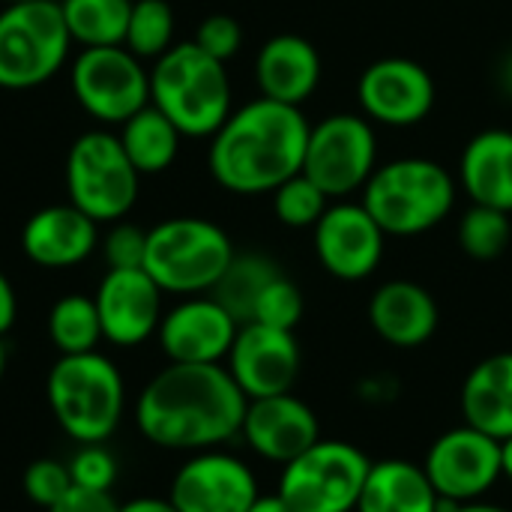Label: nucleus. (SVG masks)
<instances>
[{"label":"nucleus","instance_id":"nucleus-1","mask_svg":"<svg viewBox=\"0 0 512 512\" xmlns=\"http://www.w3.org/2000/svg\"><path fill=\"white\" fill-rule=\"evenodd\" d=\"M246 405L225 363H168L141 390L135 426L153 447L201 453L240 435Z\"/></svg>","mask_w":512,"mask_h":512},{"label":"nucleus","instance_id":"nucleus-2","mask_svg":"<svg viewBox=\"0 0 512 512\" xmlns=\"http://www.w3.org/2000/svg\"><path fill=\"white\" fill-rule=\"evenodd\" d=\"M309 123L297 105L255 99L228 114L216 129L207 165L213 180L234 195H264L303 171Z\"/></svg>","mask_w":512,"mask_h":512},{"label":"nucleus","instance_id":"nucleus-3","mask_svg":"<svg viewBox=\"0 0 512 512\" xmlns=\"http://www.w3.org/2000/svg\"><path fill=\"white\" fill-rule=\"evenodd\" d=\"M51 417L78 444H105L123 420L126 384L114 360L99 351L60 354L45 378Z\"/></svg>","mask_w":512,"mask_h":512},{"label":"nucleus","instance_id":"nucleus-4","mask_svg":"<svg viewBox=\"0 0 512 512\" xmlns=\"http://www.w3.org/2000/svg\"><path fill=\"white\" fill-rule=\"evenodd\" d=\"M150 105H156L189 138H213L231 114V81L225 63L195 42L171 45L150 69Z\"/></svg>","mask_w":512,"mask_h":512},{"label":"nucleus","instance_id":"nucleus-5","mask_svg":"<svg viewBox=\"0 0 512 512\" xmlns=\"http://www.w3.org/2000/svg\"><path fill=\"white\" fill-rule=\"evenodd\" d=\"M456 204V183L432 159H393L363 186V207L375 216L384 234L417 237L450 216Z\"/></svg>","mask_w":512,"mask_h":512},{"label":"nucleus","instance_id":"nucleus-6","mask_svg":"<svg viewBox=\"0 0 512 512\" xmlns=\"http://www.w3.org/2000/svg\"><path fill=\"white\" fill-rule=\"evenodd\" d=\"M231 258V237L210 219L174 216L147 231L144 270L165 294H210Z\"/></svg>","mask_w":512,"mask_h":512},{"label":"nucleus","instance_id":"nucleus-7","mask_svg":"<svg viewBox=\"0 0 512 512\" xmlns=\"http://www.w3.org/2000/svg\"><path fill=\"white\" fill-rule=\"evenodd\" d=\"M60 0H27L0 9V87L30 90L51 81L69 57Z\"/></svg>","mask_w":512,"mask_h":512},{"label":"nucleus","instance_id":"nucleus-8","mask_svg":"<svg viewBox=\"0 0 512 512\" xmlns=\"http://www.w3.org/2000/svg\"><path fill=\"white\" fill-rule=\"evenodd\" d=\"M141 174L129 162L120 138L108 129H90L75 138L66 156L69 204L99 222H120L138 201Z\"/></svg>","mask_w":512,"mask_h":512},{"label":"nucleus","instance_id":"nucleus-9","mask_svg":"<svg viewBox=\"0 0 512 512\" xmlns=\"http://www.w3.org/2000/svg\"><path fill=\"white\" fill-rule=\"evenodd\" d=\"M372 459L348 441L321 438L282 465L279 495L294 512H354Z\"/></svg>","mask_w":512,"mask_h":512},{"label":"nucleus","instance_id":"nucleus-10","mask_svg":"<svg viewBox=\"0 0 512 512\" xmlns=\"http://www.w3.org/2000/svg\"><path fill=\"white\" fill-rule=\"evenodd\" d=\"M69 78L78 105L105 126H120L150 105V72L126 45L81 48Z\"/></svg>","mask_w":512,"mask_h":512},{"label":"nucleus","instance_id":"nucleus-11","mask_svg":"<svg viewBox=\"0 0 512 512\" xmlns=\"http://www.w3.org/2000/svg\"><path fill=\"white\" fill-rule=\"evenodd\" d=\"M378 141L369 117L360 114H330L309 129L303 174L312 177L327 198H345L363 192L375 174Z\"/></svg>","mask_w":512,"mask_h":512},{"label":"nucleus","instance_id":"nucleus-12","mask_svg":"<svg viewBox=\"0 0 512 512\" xmlns=\"http://www.w3.org/2000/svg\"><path fill=\"white\" fill-rule=\"evenodd\" d=\"M423 471L441 501H480L501 477V441L474 429L456 426L438 435L423 459Z\"/></svg>","mask_w":512,"mask_h":512},{"label":"nucleus","instance_id":"nucleus-13","mask_svg":"<svg viewBox=\"0 0 512 512\" xmlns=\"http://www.w3.org/2000/svg\"><path fill=\"white\" fill-rule=\"evenodd\" d=\"M303 354L294 330H276L267 324H240L234 345L225 357V369L237 381L246 399H264L294 393Z\"/></svg>","mask_w":512,"mask_h":512},{"label":"nucleus","instance_id":"nucleus-14","mask_svg":"<svg viewBox=\"0 0 512 512\" xmlns=\"http://www.w3.org/2000/svg\"><path fill=\"white\" fill-rule=\"evenodd\" d=\"M261 495L252 468L222 450L192 453L171 480L177 512H246Z\"/></svg>","mask_w":512,"mask_h":512},{"label":"nucleus","instance_id":"nucleus-15","mask_svg":"<svg viewBox=\"0 0 512 512\" xmlns=\"http://www.w3.org/2000/svg\"><path fill=\"white\" fill-rule=\"evenodd\" d=\"M357 99L369 120L408 129L432 114L435 81L417 60L384 57L363 69L357 81Z\"/></svg>","mask_w":512,"mask_h":512},{"label":"nucleus","instance_id":"nucleus-16","mask_svg":"<svg viewBox=\"0 0 512 512\" xmlns=\"http://www.w3.org/2000/svg\"><path fill=\"white\" fill-rule=\"evenodd\" d=\"M384 237V228L363 207V201H339L330 204L315 225V255L330 276L360 282L378 270Z\"/></svg>","mask_w":512,"mask_h":512},{"label":"nucleus","instance_id":"nucleus-17","mask_svg":"<svg viewBox=\"0 0 512 512\" xmlns=\"http://www.w3.org/2000/svg\"><path fill=\"white\" fill-rule=\"evenodd\" d=\"M162 288L141 270H108L93 294L102 321V339L117 348H135L156 336L162 324Z\"/></svg>","mask_w":512,"mask_h":512},{"label":"nucleus","instance_id":"nucleus-18","mask_svg":"<svg viewBox=\"0 0 512 512\" xmlns=\"http://www.w3.org/2000/svg\"><path fill=\"white\" fill-rule=\"evenodd\" d=\"M240 324L210 297L198 294L162 315L156 330L168 363H225Z\"/></svg>","mask_w":512,"mask_h":512},{"label":"nucleus","instance_id":"nucleus-19","mask_svg":"<svg viewBox=\"0 0 512 512\" xmlns=\"http://www.w3.org/2000/svg\"><path fill=\"white\" fill-rule=\"evenodd\" d=\"M240 435L261 459L288 465L321 441V423L303 399L294 393H279L249 399Z\"/></svg>","mask_w":512,"mask_h":512},{"label":"nucleus","instance_id":"nucleus-20","mask_svg":"<svg viewBox=\"0 0 512 512\" xmlns=\"http://www.w3.org/2000/svg\"><path fill=\"white\" fill-rule=\"evenodd\" d=\"M99 246L96 222L75 204H51L36 210L21 228L24 255L45 270L78 267Z\"/></svg>","mask_w":512,"mask_h":512},{"label":"nucleus","instance_id":"nucleus-21","mask_svg":"<svg viewBox=\"0 0 512 512\" xmlns=\"http://www.w3.org/2000/svg\"><path fill=\"white\" fill-rule=\"evenodd\" d=\"M438 318L435 297L411 279L384 282L369 300V324L393 348L426 345L438 330Z\"/></svg>","mask_w":512,"mask_h":512},{"label":"nucleus","instance_id":"nucleus-22","mask_svg":"<svg viewBox=\"0 0 512 512\" xmlns=\"http://www.w3.org/2000/svg\"><path fill=\"white\" fill-rule=\"evenodd\" d=\"M255 81L264 99L300 108L321 84V54L309 39L297 33H279L258 51Z\"/></svg>","mask_w":512,"mask_h":512},{"label":"nucleus","instance_id":"nucleus-23","mask_svg":"<svg viewBox=\"0 0 512 512\" xmlns=\"http://www.w3.org/2000/svg\"><path fill=\"white\" fill-rule=\"evenodd\" d=\"M459 177L474 204L512 216V132L486 129L465 144Z\"/></svg>","mask_w":512,"mask_h":512},{"label":"nucleus","instance_id":"nucleus-24","mask_svg":"<svg viewBox=\"0 0 512 512\" xmlns=\"http://www.w3.org/2000/svg\"><path fill=\"white\" fill-rule=\"evenodd\" d=\"M462 417L498 441L512 438V351H498L468 372L462 384Z\"/></svg>","mask_w":512,"mask_h":512},{"label":"nucleus","instance_id":"nucleus-25","mask_svg":"<svg viewBox=\"0 0 512 512\" xmlns=\"http://www.w3.org/2000/svg\"><path fill=\"white\" fill-rule=\"evenodd\" d=\"M354 512H441V498L423 465L408 459H384L372 462Z\"/></svg>","mask_w":512,"mask_h":512},{"label":"nucleus","instance_id":"nucleus-26","mask_svg":"<svg viewBox=\"0 0 512 512\" xmlns=\"http://www.w3.org/2000/svg\"><path fill=\"white\" fill-rule=\"evenodd\" d=\"M117 138L129 162L135 165V171L144 177V174H162L171 168L183 135L156 105H147L138 114H132L126 123H120Z\"/></svg>","mask_w":512,"mask_h":512},{"label":"nucleus","instance_id":"nucleus-27","mask_svg":"<svg viewBox=\"0 0 512 512\" xmlns=\"http://www.w3.org/2000/svg\"><path fill=\"white\" fill-rule=\"evenodd\" d=\"M282 276L279 264L273 258H267L264 252H234L231 264L225 267V273L219 276V282L213 285L210 297L237 321V324H249L255 315V306L264 294V288Z\"/></svg>","mask_w":512,"mask_h":512},{"label":"nucleus","instance_id":"nucleus-28","mask_svg":"<svg viewBox=\"0 0 512 512\" xmlns=\"http://www.w3.org/2000/svg\"><path fill=\"white\" fill-rule=\"evenodd\" d=\"M72 42L84 48L123 45L132 0H60Z\"/></svg>","mask_w":512,"mask_h":512},{"label":"nucleus","instance_id":"nucleus-29","mask_svg":"<svg viewBox=\"0 0 512 512\" xmlns=\"http://www.w3.org/2000/svg\"><path fill=\"white\" fill-rule=\"evenodd\" d=\"M48 339L60 354H87L102 342V321L96 300L87 294H66L48 312Z\"/></svg>","mask_w":512,"mask_h":512},{"label":"nucleus","instance_id":"nucleus-30","mask_svg":"<svg viewBox=\"0 0 512 512\" xmlns=\"http://www.w3.org/2000/svg\"><path fill=\"white\" fill-rule=\"evenodd\" d=\"M123 45L141 60L162 57L174 45V9H171V3L168 0H132Z\"/></svg>","mask_w":512,"mask_h":512},{"label":"nucleus","instance_id":"nucleus-31","mask_svg":"<svg viewBox=\"0 0 512 512\" xmlns=\"http://www.w3.org/2000/svg\"><path fill=\"white\" fill-rule=\"evenodd\" d=\"M512 240L510 213L471 204V210L459 222V246L474 261H495L507 252Z\"/></svg>","mask_w":512,"mask_h":512},{"label":"nucleus","instance_id":"nucleus-32","mask_svg":"<svg viewBox=\"0 0 512 512\" xmlns=\"http://www.w3.org/2000/svg\"><path fill=\"white\" fill-rule=\"evenodd\" d=\"M327 201L330 198L324 195V189L303 171L273 189L276 219L288 228H315L318 219L324 216V210L330 207Z\"/></svg>","mask_w":512,"mask_h":512},{"label":"nucleus","instance_id":"nucleus-33","mask_svg":"<svg viewBox=\"0 0 512 512\" xmlns=\"http://www.w3.org/2000/svg\"><path fill=\"white\" fill-rule=\"evenodd\" d=\"M303 309H306V303H303L300 288L282 273V276H276V279L264 288L258 306H255L252 321H255V324L276 327V330H297V324L303 321ZM252 321H249V324H252Z\"/></svg>","mask_w":512,"mask_h":512},{"label":"nucleus","instance_id":"nucleus-34","mask_svg":"<svg viewBox=\"0 0 512 512\" xmlns=\"http://www.w3.org/2000/svg\"><path fill=\"white\" fill-rule=\"evenodd\" d=\"M66 465H69L72 486L84 489V492L111 495V489L117 483V474H120L114 453L108 447H102V444H81Z\"/></svg>","mask_w":512,"mask_h":512},{"label":"nucleus","instance_id":"nucleus-35","mask_svg":"<svg viewBox=\"0 0 512 512\" xmlns=\"http://www.w3.org/2000/svg\"><path fill=\"white\" fill-rule=\"evenodd\" d=\"M24 495L30 498V504H36L39 510H51L57 507L69 489H72V477H69V465L60 459H36L27 465L24 477H21Z\"/></svg>","mask_w":512,"mask_h":512},{"label":"nucleus","instance_id":"nucleus-36","mask_svg":"<svg viewBox=\"0 0 512 512\" xmlns=\"http://www.w3.org/2000/svg\"><path fill=\"white\" fill-rule=\"evenodd\" d=\"M114 228L102 240V258L108 270H141L147 255V231L132 222H111Z\"/></svg>","mask_w":512,"mask_h":512},{"label":"nucleus","instance_id":"nucleus-37","mask_svg":"<svg viewBox=\"0 0 512 512\" xmlns=\"http://www.w3.org/2000/svg\"><path fill=\"white\" fill-rule=\"evenodd\" d=\"M204 54L228 63L240 45H243V27L234 15H225V12H216V15H207L198 30H195V39H192Z\"/></svg>","mask_w":512,"mask_h":512},{"label":"nucleus","instance_id":"nucleus-38","mask_svg":"<svg viewBox=\"0 0 512 512\" xmlns=\"http://www.w3.org/2000/svg\"><path fill=\"white\" fill-rule=\"evenodd\" d=\"M117 501L114 495H105V492H84V489H69V495L51 507L48 512H117Z\"/></svg>","mask_w":512,"mask_h":512},{"label":"nucleus","instance_id":"nucleus-39","mask_svg":"<svg viewBox=\"0 0 512 512\" xmlns=\"http://www.w3.org/2000/svg\"><path fill=\"white\" fill-rule=\"evenodd\" d=\"M15 315H18V300H15L12 282H9L6 273L0 270V339L12 330Z\"/></svg>","mask_w":512,"mask_h":512},{"label":"nucleus","instance_id":"nucleus-40","mask_svg":"<svg viewBox=\"0 0 512 512\" xmlns=\"http://www.w3.org/2000/svg\"><path fill=\"white\" fill-rule=\"evenodd\" d=\"M117 512H177V507L171 504V498H132L120 504Z\"/></svg>","mask_w":512,"mask_h":512},{"label":"nucleus","instance_id":"nucleus-41","mask_svg":"<svg viewBox=\"0 0 512 512\" xmlns=\"http://www.w3.org/2000/svg\"><path fill=\"white\" fill-rule=\"evenodd\" d=\"M441 512H512L501 504H489V501H468V504H450V501H441Z\"/></svg>","mask_w":512,"mask_h":512},{"label":"nucleus","instance_id":"nucleus-42","mask_svg":"<svg viewBox=\"0 0 512 512\" xmlns=\"http://www.w3.org/2000/svg\"><path fill=\"white\" fill-rule=\"evenodd\" d=\"M246 512H294V510L282 501V495H279V492H273V495H258V498H255V504H252Z\"/></svg>","mask_w":512,"mask_h":512},{"label":"nucleus","instance_id":"nucleus-43","mask_svg":"<svg viewBox=\"0 0 512 512\" xmlns=\"http://www.w3.org/2000/svg\"><path fill=\"white\" fill-rule=\"evenodd\" d=\"M501 471H504V477L512 483V438L501 441Z\"/></svg>","mask_w":512,"mask_h":512},{"label":"nucleus","instance_id":"nucleus-44","mask_svg":"<svg viewBox=\"0 0 512 512\" xmlns=\"http://www.w3.org/2000/svg\"><path fill=\"white\" fill-rule=\"evenodd\" d=\"M501 84H504V90L512 96V51L507 54V60H504V69H501Z\"/></svg>","mask_w":512,"mask_h":512},{"label":"nucleus","instance_id":"nucleus-45","mask_svg":"<svg viewBox=\"0 0 512 512\" xmlns=\"http://www.w3.org/2000/svg\"><path fill=\"white\" fill-rule=\"evenodd\" d=\"M6 363H9V357H6V345H3V339H0V381H3V375H6Z\"/></svg>","mask_w":512,"mask_h":512},{"label":"nucleus","instance_id":"nucleus-46","mask_svg":"<svg viewBox=\"0 0 512 512\" xmlns=\"http://www.w3.org/2000/svg\"><path fill=\"white\" fill-rule=\"evenodd\" d=\"M12 3H27V0H3V6H12Z\"/></svg>","mask_w":512,"mask_h":512}]
</instances>
